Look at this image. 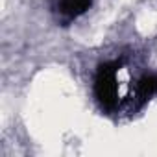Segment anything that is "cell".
Wrapping results in <instances>:
<instances>
[{"label": "cell", "instance_id": "6da1fadb", "mask_svg": "<svg viewBox=\"0 0 157 157\" xmlns=\"http://www.w3.org/2000/svg\"><path fill=\"white\" fill-rule=\"evenodd\" d=\"M117 72H118V63H104L98 67L96 80H94V93L104 109H113L117 105V98H118Z\"/></svg>", "mask_w": 157, "mask_h": 157}, {"label": "cell", "instance_id": "7a4b0ae2", "mask_svg": "<svg viewBox=\"0 0 157 157\" xmlns=\"http://www.w3.org/2000/svg\"><path fill=\"white\" fill-rule=\"evenodd\" d=\"M93 4V0H61L59 2V10L63 15L67 17H78L85 13Z\"/></svg>", "mask_w": 157, "mask_h": 157}, {"label": "cell", "instance_id": "3957f363", "mask_svg": "<svg viewBox=\"0 0 157 157\" xmlns=\"http://www.w3.org/2000/svg\"><path fill=\"white\" fill-rule=\"evenodd\" d=\"M153 94H157V76L155 74H148V76L140 78V82L137 85V96L142 102H146Z\"/></svg>", "mask_w": 157, "mask_h": 157}]
</instances>
